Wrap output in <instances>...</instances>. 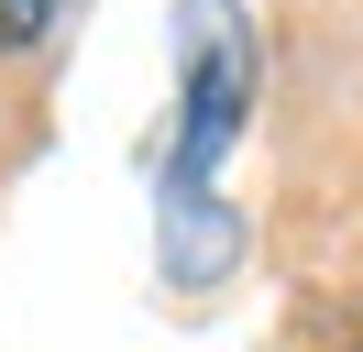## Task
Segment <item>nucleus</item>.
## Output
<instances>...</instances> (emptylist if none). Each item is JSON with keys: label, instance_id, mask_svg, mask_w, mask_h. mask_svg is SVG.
Listing matches in <instances>:
<instances>
[{"label": "nucleus", "instance_id": "nucleus-2", "mask_svg": "<svg viewBox=\"0 0 363 352\" xmlns=\"http://www.w3.org/2000/svg\"><path fill=\"white\" fill-rule=\"evenodd\" d=\"M55 11H67V0H0V55H33V44L55 33Z\"/></svg>", "mask_w": 363, "mask_h": 352}, {"label": "nucleus", "instance_id": "nucleus-1", "mask_svg": "<svg viewBox=\"0 0 363 352\" xmlns=\"http://www.w3.org/2000/svg\"><path fill=\"white\" fill-rule=\"evenodd\" d=\"M253 110V22L242 0H187V99H177V154H165V209H199V176L231 154Z\"/></svg>", "mask_w": 363, "mask_h": 352}]
</instances>
